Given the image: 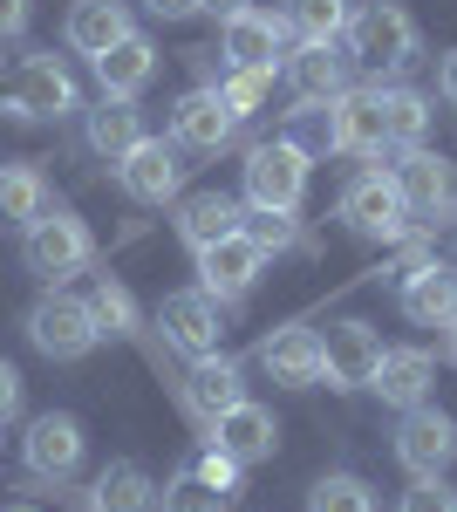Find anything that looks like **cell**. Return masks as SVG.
Wrapping results in <instances>:
<instances>
[{"instance_id": "1", "label": "cell", "mask_w": 457, "mask_h": 512, "mask_svg": "<svg viewBox=\"0 0 457 512\" xmlns=\"http://www.w3.org/2000/svg\"><path fill=\"white\" fill-rule=\"evenodd\" d=\"M342 41H348V55H355L362 69L382 76V69H403V62L417 55V21H410L396 0H369V7L348 14Z\"/></svg>"}, {"instance_id": "2", "label": "cell", "mask_w": 457, "mask_h": 512, "mask_svg": "<svg viewBox=\"0 0 457 512\" xmlns=\"http://www.w3.org/2000/svg\"><path fill=\"white\" fill-rule=\"evenodd\" d=\"M21 260H28V274H41V280H69L96 260V239H89V226H82L76 212L55 205V212H41L35 226H21Z\"/></svg>"}, {"instance_id": "3", "label": "cell", "mask_w": 457, "mask_h": 512, "mask_svg": "<svg viewBox=\"0 0 457 512\" xmlns=\"http://www.w3.org/2000/svg\"><path fill=\"white\" fill-rule=\"evenodd\" d=\"M382 158H389V178H396L403 205L417 212V226H444V219H457L451 158H437V151H423V144H396V151H382Z\"/></svg>"}, {"instance_id": "4", "label": "cell", "mask_w": 457, "mask_h": 512, "mask_svg": "<svg viewBox=\"0 0 457 512\" xmlns=\"http://www.w3.org/2000/svg\"><path fill=\"white\" fill-rule=\"evenodd\" d=\"M307 164H314V158L294 151L287 137L253 144V151H246V205H253V212H301Z\"/></svg>"}, {"instance_id": "5", "label": "cell", "mask_w": 457, "mask_h": 512, "mask_svg": "<svg viewBox=\"0 0 457 512\" xmlns=\"http://www.w3.org/2000/svg\"><path fill=\"white\" fill-rule=\"evenodd\" d=\"M76 110V82L55 55H21L7 69V117H28V123H55Z\"/></svg>"}, {"instance_id": "6", "label": "cell", "mask_w": 457, "mask_h": 512, "mask_svg": "<svg viewBox=\"0 0 457 512\" xmlns=\"http://www.w3.org/2000/svg\"><path fill=\"white\" fill-rule=\"evenodd\" d=\"M28 342H35L48 362H82L103 335H96L89 301H76V294H41L35 308H28Z\"/></svg>"}, {"instance_id": "7", "label": "cell", "mask_w": 457, "mask_h": 512, "mask_svg": "<svg viewBox=\"0 0 457 512\" xmlns=\"http://www.w3.org/2000/svg\"><path fill=\"white\" fill-rule=\"evenodd\" d=\"M342 219L362 239H410L417 233V212L403 205V192H396L389 171H362V178L348 185L342 192Z\"/></svg>"}, {"instance_id": "8", "label": "cell", "mask_w": 457, "mask_h": 512, "mask_svg": "<svg viewBox=\"0 0 457 512\" xmlns=\"http://www.w3.org/2000/svg\"><path fill=\"white\" fill-rule=\"evenodd\" d=\"M396 465H403L410 478H444L457 465V424L437 410V403L403 410V424H396Z\"/></svg>"}, {"instance_id": "9", "label": "cell", "mask_w": 457, "mask_h": 512, "mask_svg": "<svg viewBox=\"0 0 457 512\" xmlns=\"http://www.w3.org/2000/svg\"><path fill=\"white\" fill-rule=\"evenodd\" d=\"M185 151L178 144H164V137H144L130 158H116V185L137 198V205H171V198L185 192Z\"/></svg>"}, {"instance_id": "10", "label": "cell", "mask_w": 457, "mask_h": 512, "mask_svg": "<svg viewBox=\"0 0 457 512\" xmlns=\"http://www.w3.org/2000/svg\"><path fill=\"white\" fill-rule=\"evenodd\" d=\"M267 267V253L253 246V233L239 226L232 239H212V246H198V287L212 294V301H246L253 294V280Z\"/></svg>"}, {"instance_id": "11", "label": "cell", "mask_w": 457, "mask_h": 512, "mask_svg": "<svg viewBox=\"0 0 457 512\" xmlns=\"http://www.w3.org/2000/svg\"><path fill=\"white\" fill-rule=\"evenodd\" d=\"M178 396H185V417L198 424V431H212L219 417H226L232 403L246 396V383H239V362L232 355H191V369H185V383H178Z\"/></svg>"}, {"instance_id": "12", "label": "cell", "mask_w": 457, "mask_h": 512, "mask_svg": "<svg viewBox=\"0 0 457 512\" xmlns=\"http://www.w3.org/2000/svg\"><path fill=\"white\" fill-rule=\"evenodd\" d=\"M82 451H89V437H82V424L69 417V410H48V417H35V424H28V437H21L28 472H35V478H55V485L82 472Z\"/></svg>"}, {"instance_id": "13", "label": "cell", "mask_w": 457, "mask_h": 512, "mask_svg": "<svg viewBox=\"0 0 457 512\" xmlns=\"http://www.w3.org/2000/svg\"><path fill=\"white\" fill-rule=\"evenodd\" d=\"M232 137H239V117L226 110L219 89L198 82L191 96H178V110H171V144H178V151H198V158H205V151H226Z\"/></svg>"}, {"instance_id": "14", "label": "cell", "mask_w": 457, "mask_h": 512, "mask_svg": "<svg viewBox=\"0 0 457 512\" xmlns=\"http://www.w3.org/2000/svg\"><path fill=\"white\" fill-rule=\"evenodd\" d=\"M287 21L280 14H260V7H239V14H226V35H219V55H226L232 69H280L287 55Z\"/></svg>"}, {"instance_id": "15", "label": "cell", "mask_w": 457, "mask_h": 512, "mask_svg": "<svg viewBox=\"0 0 457 512\" xmlns=\"http://www.w3.org/2000/svg\"><path fill=\"white\" fill-rule=\"evenodd\" d=\"M219 308L226 301H212L205 287H185V294H164V308H157V328H164V342L185 355H212L219 349Z\"/></svg>"}, {"instance_id": "16", "label": "cell", "mask_w": 457, "mask_h": 512, "mask_svg": "<svg viewBox=\"0 0 457 512\" xmlns=\"http://www.w3.org/2000/svg\"><path fill=\"white\" fill-rule=\"evenodd\" d=\"M205 437H212V444L226 451L232 465L246 472V465H267V458H273V444H280V424H273L267 403L239 396V403H232V410H226V417H219V424H212Z\"/></svg>"}, {"instance_id": "17", "label": "cell", "mask_w": 457, "mask_h": 512, "mask_svg": "<svg viewBox=\"0 0 457 512\" xmlns=\"http://www.w3.org/2000/svg\"><path fill=\"white\" fill-rule=\"evenodd\" d=\"M287 82L301 103H335L355 89V55H342L335 41H301V55H287Z\"/></svg>"}, {"instance_id": "18", "label": "cell", "mask_w": 457, "mask_h": 512, "mask_svg": "<svg viewBox=\"0 0 457 512\" xmlns=\"http://www.w3.org/2000/svg\"><path fill=\"white\" fill-rule=\"evenodd\" d=\"M260 369H267L280 390H314L328 376V349H321L314 328H280V335L260 342Z\"/></svg>"}, {"instance_id": "19", "label": "cell", "mask_w": 457, "mask_h": 512, "mask_svg": "<svg viewBox=\"0 0 457 512\" xmlns=\"http://www.w3.org/2000/svg\"><path fill=\"white\" fill-rule=\"evenodd\" d=\"M321 349H328V390H369V376L382 362V335L369 321H335L321 335Z\"/></svg>"}, {"instance_id": "20", "label": "cell", "mask_w": 457, "mask_h": 512, "mask_svg": "<svg viewBox=\"0 0 457 512\" xmlns=\"http://www.w3.org/2000/svg\"><path fill=\"white\" fill-rule=\"evenodd\" d=\"M157 485L137 458H116V465H103V472L89 478V492H76L82 512H157Z\"/></svg>"}, {"instance_id": "21", "label": "cell", "mask_w": 457, "mask_h": 512, "mask_svg": "<svg viewBox=\"0 0 457 512\" xmlns=\"http://www.w3.org/2000/svg\"><path fill=\"white\" fill-rule=\"evenodd\" d=\"M430 383H437L430 349H382L376 376H369V390H376L389 410H417V403H430Z\"/></svg>"}, {"instance_id": "22", "label": "cell", "mask_w": 457, "mask_h": 512, "mask_svg": "<svg viewBox=\"0 0 457 512\" xmlns=\"http://www.w3.org/2000/svg\"><path fill=\"white\" fill-rule=\"evenodd\" d=\"M335 151H348V158H382V151H389V123H382L376 89L335 96Z\"/></svg>"}, {"instance_id": "23", "label": "cell", "mask_w": 457, "mask_h": 512, "mask_svg": "<svg viewBox=\"0 0 457 512\" xmlns=\"http://www.w3.org/2000/svg\"><path fill=\"white\" fill-rule=\"evenodd\" d=\"M246 226V205L232 192H191V198H178V239H185L191 253L198 246H212V239H232Z\"/></svg>"}, {"instance_id": "24", "label": "cell", "mask_w": 457, "mask_h": 512, "mask_svg": "<svg viewBox=\"0 0 457 512\" xmlns=\"http://www.w3.org/2000/svg\"><path fill=\"white\" fill-rule=\"evenodd\" d=\"M89 69L103 82V96H130V103H137V89H151V76H157V48L130 28V35L116 41V48H103Z\"/></svg>"}, {"instance_id": "25", "label": "cell", "mask_w": 457, "mask_h": 512, "mask_svg": "<svg viewBox=\"0 0 457 512\" xmlns=\"http://www.w3.org/2000/svg\"><path fill=\"white\" fill-rule=\"evenodd\" d=\"M403 315L417 321V328H451L457 321V274L444 267V260L403 274Z\"/></svg>"}, {"instance_id": "26", "label": "cell", "mask_w": 457, "mask_h": 512, "mask_svg": "<svg viewBox=\"0 0 457 512\" xmlns=\"http://www.w3.org/2000/svg\"><path fill=\"white\" fill-rule=\"evenodd\" d=\"M130 35V14H123V0H76L69 7V21H62V41L76 48V55H103V48H116V41Z\"/></svg>"}, {"instance_id": "27", "label": "cell", "mask_w": 457, "mask_h": 512, "mask_svg": "<svg viewBox=\"0 0 457 512\" xmlns=\"http://www.w3.org/2000/svg\"><path fill=\"white\" fill-rule=\"evenodd\" d=\"M137 144H144V117H137V103H130V96H103V103L89 110V151L116 164V158H130Z\"/></svg>"}, {"instance_id": "28", "label": "cell", "mask_w": 457, "mask_h": 512, "mask_svg": "<svg viewBox=\"0 0 457 512\" xmlns=\"http://www.w3.org/2000/svg\"><path fill=\"white\" fill-rule=\"evenodd\" d=\"M48 212V185L35 164H0V226H35Z\"/></svg>"}, {"instance_id": "29", "label": "cell", "mask_w": 457, "mask_h": 512, "mask_svg": "<svg viewBox=\"0 0 457 512\" xmlns=\"http://www.w3.org/2000/svg\"><path fill=\"white\" fill-rule=\"evenodd\" d=\"M382 96V123H389V151L396 144H423V130H430V103H423L417 89H403V82H376Z\"/></svg>"}, {"instance_id": "30", "label": "cell", "mask_w": 457, "mask_h": 512, "mask_svg": "<svg viewBox=\"0 0 457 512\" xmlns=\"http://www.w3.org/2000/svg\"><path fill=\"white\" fill-rule=\"evenodd\" d=\"M157 512H232V492H226V485H212V478H198L185 465V472L157 492Z\"/></svg>"}, {"instance_id": "31", "label": "cell", "mask_w": 457, "mask_h": 512, "mask_svg": "<svg viewBox=\"0 0 457 512\" xmlns=\"http://www.w3.org/2000/svg\"><path fill=\"white\" fill-rule=\"evenodd\" d=\"M307 512H376V492H369V478H355V472H328V478H314Z\"/></svg>"}, {"instance_id": "32", "label": "cell", "mask_w": 457, "mask_h": 512, "mask_svg": "<svg viewBox=\"0 0 457 512\" xmlns=\"http://www.w3.org/2000/svg\"><path fill=\"white\" fill-rule=\"evenodd\" d=\"M89 315H96V335H137V301H130V287L123 280H96V294H89Z\"/></svg>"}, {"instance_id": "33", "label": "cell", "mask_w": 457, "mask_h": 512, "mask_svg": "<svg viewBox=\"0 0 457 512\" xmlns=\"http://www.w3.org/2000/svg\"><path fill=\"white\" fill-rule=\"evenodd\" d=\"M348 28V0H294V14H287V35L301 41H342Z\"/></svg>"}, {"instance_id": "34", "label": "cell", "mask_w": 457, "mask_h": 512, "mask_svg": "<svg viewBox=\"0 0 457 512\" xmlns=\"http://www.w3.org/2000/svg\"><path fill=\"white\" fill-rule=\"evenodd\" d=\"M287 144L307 151V158H328L335 151V103H301L294 123H287Z\"/></svg>"}, {"instance_id": "35", "label": "cell", "mask_w": 457, "mask_h": 512, "mask_svg": "<svg viewBox=\"0 0 457 512\" xmlns=\"http://www.w3.org/2000/svg\"><path fill=\"white\" fill-rule=\"evenodd\" d=\"M212 89H219V96H226V110H232V117H253V110H260V103H267L273 76H267V69H226V76L212 82Z\"/></svg>"}, {"instance_id": "36", "label": "cell", "mask_w": 457, "mask_h": 512, "mask_svg": "<svg viewBox=\"0 0 457 512\" xmlns=\"http://www.w3.org/2000/svg\"><path fill=\"white\" fill-rule=\"evenodd\" d=\"M246 233H253L260 253H280V246H294V212H253Z\"/></svg>"}, {"instance_id": "37", "label": "cell", "mask_w": 457, "mask_h": 512, "mask_svg": "<svg viewBox=\"0 0 457 512\" xmlns=\"http://www.w3.org/2000/svg\"><path fill=\"white\" fill-rule=\"evenodd\" d=\"M396 512H457V492L444 485V478H417L410 492H403V506Z\"/></svg>"}, {"instance_id": "38", "label": "cell", "mask_w": 457, "mask_h": 512, "mask_svg": "<svg viewBox=\"0 0 457 512\" xmlns=\"http://www.w3.org/2000/svg\"><path fill=\"white\" fill-rule=\"evenodd\" d=\"M185 465H191L198 478H212V485H226V492H239V465H232V458L219 451V444H205V451H191Z\"/></svg>"}, {"instance_id": "39", "label": "cell", "mask_w": 457, "mask_h": 512, "mask_svg": "<svg viewBox=\"0 0 457 512\" xmlns=\"http://www.w3.org/2000/svg\"><path fill=\"white\" fill-rule=\"evenodd\" d=\"M14 410H21V369H14V362H0V424H7Z\"/></svg>"}, {"instance_id": "40", "label": "cell", "mask_w": 457, "mask_h": 512, "mask_svg": "<svg viewBox=\"0 0 457 512\" xmlns=\"http://www.w3.org/2000/svg\"><path fill=\"white\" fill-rule=\"evenodd\" d=\"M144 7H151L157 21H191V14H198L205 0H144Z\"/></svg>"}, {"instance_id": "41", "label": "cell", "mask_w": 457, "mask_h": 512, "mask_svg": "<svg viewBox=\"0 0 457 512\" xmlns=\"http://www.w3.org/2000/svg\"><path fill=\"white\" fill-rule=\"evenodd\" d=\"M28 28V0H0V35H21Z\"/></svg>"}, {"instance_id": "42", "label": "cell", "mask_w": 457, "mask_h": 512, "mask_svg": "<svg viewBox=\"0 0 457 512\" xmlns=\"http://www.w3.org/2000/svg\"><path fill=\"white\" fill-rule=\"evenodd\" d=\"M437 89H444V103H451V110H457V48H451V55H444V69H437Z\"/></svg>"}, {"instance_id": "43", "label": "cell", "mask_w": 457, "mask_h": 512, "mask_svg": "<svg viewBox=\"0 0 457 512\" xmlns=\"http://www.w3.org/2000/svg\"><path fill=\"white\" fill-rule=\"evenodd\" d=\"M205 7H212V14H239L246 0H205Z\"/></svg>"}, {"instance_id": "44", "label": "cell", "mask_w": 457, "mask_h": 512, "mask_svg": "<svg viewBox=\"0 0 457 512\" xmlns=\"http://www.w3.org/2000/svg\"><path fill=\"white\" fill-rule=\"evenodd\" d=\"M7 512H41V506H7Z\"/></svg>"}, {"instance_id": "45", "label": "cell", "mask_w": 457, "mask_h": 512, "mask_svg": "<svg viewBox=\"0 0 457 512\" xmlns=\"http://www.w3.org/2000/svg\"><path fill=\"white\" fill-rule=\"evenodd\" d=\"M451 355H457V321H451Z\"/></svg>"}]
</instances>
